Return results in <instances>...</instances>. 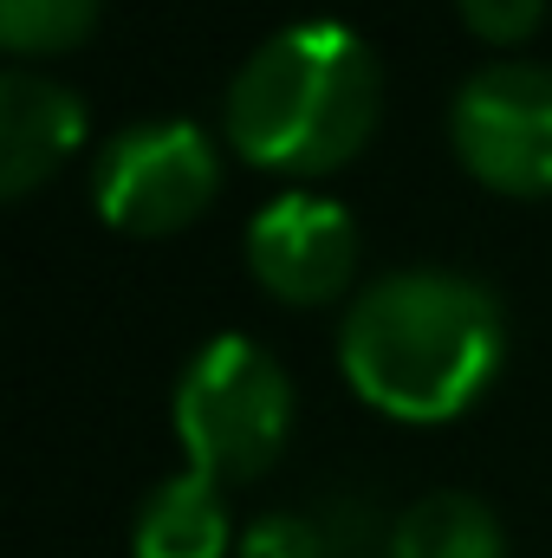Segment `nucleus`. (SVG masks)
I'll use <instances>...</instances> for the list:
<instances>
[{
	"instance_id": "0eeeda50",
	"label": "nucleus",
	"mask_w": 552,
	"mask_h": 558,
	"mask_svg": "<svg viewBox=\"0 0 552 558\" xmlns=\"http://www.w3.org/2000/svg\"><path fill=\"white\" fill-rule=\"evenodd\" d=\"M79 143H85V105L72 85L33 65L0 72V195L7 202L33 195Z\"/></svg>"
},
{
	"instance_id": "9b49d317",
	"label": "nucleus",
	"mask_w": 552,
	"mask_h": 558,
	"mask_svg": "<svg viewBox=\"0 0 552 558\" xmlns=\"http://www.w3.org/2000/svg\"><path fill=\"white\" fill-rule=\"evenodd\" d=\"M241 558H325V526L312 513H261L241 539Z\"/></svg>"
},
{
	"instance_id": "39448f33",
	"label": "nucleus",
	"mask_w": 552,
	"mask_h": 558,
	"mask_svg": "<svg viewBox=\"0 0 552 558\" xmlns=\"http://www.w3.org/2000/svg\"><path fill=\"white\" fill-rule=\"evenodd\" d=\"M455 156L501 195L552 189V65L494 59L468 72L448 98Z\"/></svg>"
},
{
	"instance_id": "f257e3e1",
	"label": "nucleus",
	"mask_w": 552,
	"mask_h": 558,
	"mask_svg": "<svg viewBox=\"0 0 552 558\" xmlns=\"http://www.w3.org/2000/svg\"><path fill=\"white\" fill-rule=\"evenodd\" d=\"M507 357V312L481 279L455 267H397L371 279L345 325V384L397 422L461 416Z\"/></svg>"
},
{
	"instance_id": "6e6552de",
	"label": "nucleus",
	"mask_w": 552,
	"mask_h": 558,
	"mask_svg": "<svg viewBox=\"0 0 552 558\" xmlns=\"http://www.w3.org/2000/svg\"><path fill=\"white\" fill-rule=\"evenodd\" d=\"M228 546H235V533H228L221 481L182 468V474H169L143 494L137 526H131L137 558H221Z\"/></svg>"
},
{
	"instance_id": "9d476101",
	"label": "nucleus",
	"mask_w": 552,
	"mask_h": 558,
	"mask_svg": "<svg viewBox=\"0 0 552 558\" xmlns=\"http://www.w3.org/2000/svg\"><path fill=\"white\" fill-rule=\"evenodd\" d=\"M105 0H0V46L7 52H65L98 26Z\"/></svg>"
},
{
	"instance_id": "7ed1b4c3",
	"label": "nucleus",
	"mask_w": 552,
	"mask_h": 558,
	"mask_svg": "<svg viewBox=\"0 0 552 558\" xmlns=\"http://www.w3.org/2000/svg\"><path fill=\"white\" fill-rule=\"evenodd\" d=\"M176 435L195 474L254 481L267 474L292 428V384L267 344L221 331L176 377Z\"/></svg>"
},
{
	"instance_id": "20e7f679",
	"label": "nucleus",
	"mask_w": 552,
	"mask_h": 558,
	"mask_svg": "<svg viewBox=\"0 0 552 558\" xmlns=\"http://www.w3.org/2000/svg\"><path fill=\"white\" fill-rule=\"evenodd\" d=\"M221 182V156L189 118H137L98 149L92 202L124 234H176L189 228Z\"/></svg>"
},
{
	"instance_id": "1a4fd4ad",
	"label": "nucleus",
	"mask_w": 552,
	"mask_h": 558,
	"mask_svg": "<svg viewBox=\"0 0 552 558\" xmlns=\"http://www.w3.org/2000/svg\"><path fill=\"white\" fill-rule=\"evenodd\" d=\"M384 558H507V539H501V520L475 494L435 487L397 513Z\"/></svg>"
},
{
	"instance_id": "f03ea898",
	"label": "nucleus",
	"mask_w": 552,
	"mask_h": 558,
	"mask_svg": "<svg viewBox=\"0 0 552 558\" xmlns=\"http://www.w3.org/2000/svg\"><path fill=\"white\" fill-rule=\"evenodd\" d=\"M377 111V52L345 20H292L267 33L228 78L221 131L254 169L325 175L371 143Z\"/></svg>"
},
{
	"instance_id": "423d86ee",
	"label": "nucleus",
	"mask_w": 552,
	"mask_h": 558,
	"mask_svg": "<svg viewBox=\"0 0 552 558\" xmlns=\"http://www.w3.org/2000/svg\"><path fill=\"white\" fill-rule=\"evenodd\" d=\"M248 267L286 305H325L358 274V221L319 189H286L248 221Z\"/></svg>"
},
{
	"instance_id": "f8f14e48",
	"label": "nucleus",
	"mask_w": 552,
	"mask_h": 558,
	"mask_svg": "<svg viewBox=\"0 0 552 558\" xmlns=\"http://www.w3.org/2000/svg\"><path fill=\"white\" fill-rule=\"evenodd\" d=\"M455 7H461L468 33L488 39V46H514V39H527V33L540 26V13H547V0H455Z\"/></svg>"
}]
</instances>
